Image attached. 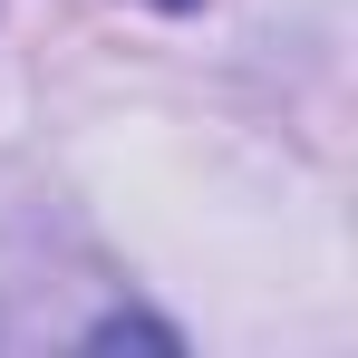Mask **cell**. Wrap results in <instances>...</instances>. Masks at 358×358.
Returning a JSON list of instances; mask_svg holds the SVG:
<instances>
[]
</instances>
